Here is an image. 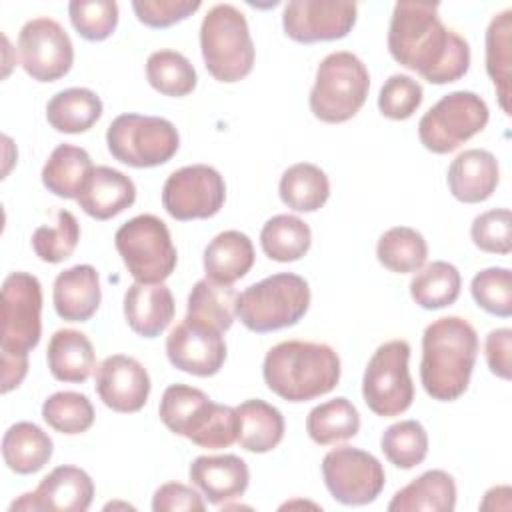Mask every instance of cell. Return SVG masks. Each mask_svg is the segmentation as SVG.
I'll use <instances>...</instances> for the list:
<instances>
[{"label": "cell", "instance_id": "obj_1", "mask_svg": "<svg viewBox=\"0 0 512 512\" xmlns=\"http://www.w3.org/2000/svg\"><path fill=\"white\" fill-rule=\"evenodd\" d=\"M388 50L400 66L438 86L460 80L470 68L468 42L442 24L438 4L430 2H396Z\"/></svg>", "mask_w": 512, "mask_h": 512}, {"label": "cell", "instance_id": "obj_2", "mask_svg": "<svg viewBox=\"0 0 512 512\" xmlns=\"http://www.w3.org/2000/svg\"><path fill=\"white\" fill-rule=\"evenodd\" d=\"M478 356V334L460 316H444L426 326L422 334L420 380L426 394L440 402L460 398Z\"/></svg>", "mask_w": 512, "mask_h": 512}, {"label": "cell", "instance_id": "obj_3", "mask_svg": "<svg viewBox=\"0 0 512 512\" xmlns=\"http://www.w3.org/2000/svg\"><path fill=\"white\" fill-rule=\"evenodd\" d=\"M42 286L34 274L12 272L2 282V394L28 374V352L42 336Z\"/></svg>", "mask_w": 512, "mask_h": 512}, {"label": "cell", "instance_id": "obj_4", "mask_svg": "<svg viewBox=\"0 0 512 512\" xmlns=\"http://www.w3.org/2000/svg\"><path fill=\"white\" fill-rule=\"evenodd\" d=\"M266 386L288 402H306L332 392L340 380V358L320 342L286 340L266 352Z\"/></svg>", "mask_w": 512, "mask_h": 512}, {"label": "cell", "instance_id": "obj_5", "mask_svg": "<svg viewBox=\"0 0 512 512\" xmlns=\"http://www.w3.org/2000/svg\"><path fill=\"white\" fill-rule=\"evenodd\" d=\"M158 414L170 432L188 438L200 448H228L238 440L240 422L236 408L212 402L206 392L194 386H168Z\"/></svg>", "mask_w": 512, "mask_h": 512}, {"label": "cell", "instance_id": "obj_6", "mask_svg": "<svg viewBox=\"0 0 512 512\" xmlns=\"http://www.w3.org/2000/svg\"><path fill=\"white\" fill-rule=\"evenodd\" d=\"M310 306L308 282L292 272L272 274L250 284L236 296V316L256 332L266 334L294 326Z\"/></svg>", "mask_w": 512, "mask_h": 512}, {"label": "cell", "instance_id": "obj_7", "mask_svg": "<svg viewBox=\"0 0 512 512\" xmlns=\"http://www.w3.org/2000/svg\"><path fill=\"white\" fill-rule=\"evenodd\" d=\"M206 70L220 82H238L252 72L254 44L246 16L232 4H216L200 26Z\"/></svg>", "mask_w": 512, "mask_h": 512}, {"label": "cell", "instance_id": "obj_8", "mask_svg": "<svg viewBox=\"0 0 512 512\" xmlns=\"http://www.w3.org/2000/svg\"><path fill=\"white\" fill-rule=\"evenodd\" d=\"M368 90L370 74L364 62L346 50L332 52L318 64L310 110L326 124H342L358 114Z\"/></svg>", "mask_w": 512, "mask_h": 512}, {"label": "cell", "instance_id": "obj_9", "mask_svg": "<svg viewBox=\"0 0 512 512\" xmlns=\"http://www.w3.org/2000/svg\"><path fill=\"white\" fill-rule=\"evenodd\" d=\"M114 244L136 282L162 284L176 268L178 254L168 226L154 214H140L124 222Z\"/></svg>", "mask_w": 512, "mask_h": 512}, {"label": "cell", "instance_id": "obj_10", "mask_svg": "<svg viewBox=\"0 0 512 512\" xmlns=\"http://www.w3.org/2000/svg\"><path fill=\"white\" fill-rule=\"evenodd\" d=\"M110 154L132 168L166 164L180 146L176 126L160 116L120 114L106 130Z\"/></svg>", "mask_w": 512, "mask_h": 512}, {"label": "cell", "instance_id": "obj_11", "mask_svg": "<svg viewBox=\"0 0 512 512\" xmlns=\"http://www.w3.org/2000/svg\"><path fill=\"white\" fill-rule=\"evenodd\" d=\"M488 118V106L476 92L456 90L442 96L420 118L418 138L426 150L448 154L482 132Z\"/></svg>", "mask_w": 512, "mask_h": 512}, {"label": "cell", "instance_id": "obj_12", "mask_svg": "<svg viewBox=\"0 0 512 512\" xmlns=\"http://www.w3.org/2000/svg\"><path fill=\"white\" fill-rule=\"evenodd\" d=\"M410 344L390 340L376 348L362 378V396L366 406L382 416H400L412 406L414 384L408 370Z\"/></svg>", "mask_w": 512, "mask_h": 512}, {"label": "cell", "instance_id": "obj_13", "mask_svg": "<svg viewBox=\"0 0 512 512\" xmlns=\"http://www.w3.org/2000/svg\"><path fill=\"white\" fill-rule=\"evenodd\" d=\"M322 476L332 498L346 506L374 502L386 484L380 460L352 446L330 450L322 460Z\"/></svg>", "mask_w": 512, "mask_h": 512}, {"label": "cell", "instance_id": "obj_14", "mask_svg": "<svg viewBox=\"0 0 512 512\" xmlns=\"http://www.w3.org/2000/svg\"><path fill=\"white\" fill-rule=\"evenodd\" d=\"M226 200V184L220 172L206 164H192L174 170L162 188L164 210L180 220L212 218Z\"/></svg>", "mask_w": 512, "mask_h": 512}, {"label": "cell", "instance_id": "obj_15", "mask_svg": "<svg viewBox=\"0 0 512 512\" xmlns=\"http://www.w3.org/2000/svg\"><path fill=\"white\" fill-rule=\"evenodd\" d=\"M22 68L38 82H54L66 76L74 62V46L68 32L52 18L28 20L18 34Z\"/></svg>", "mask_w": 512, "mask_h": 512}, {"label": "cell", "instance_id": "obj_16", "mask_svg": "<svg viewBox=\"0 0 512 512\" xmlns=\"http://www.w3.org/2000/svg\"><path fill=\"white\" fill-rule=\"evenodd\" d=\"M354 2L292 0L284 6L282 26L288 38L300 44L340 40L356 24Z\"/></svg>", "mask_w": 512, "mask_h": 512}, {"label": "cell", "instance_id": "obj_17", "mask_svg": "<svg viewBox=\"0 0 512 512\" xmlns=\"http://www.w3.org/2000/svg\"><path fill=\"white\" fill-rule=\"evenodd\" d=\"M166 356L182 372L214 376L224 366L226 342L218 328L186 314L166 338Z\"/></svg>", "mask_w": 512, "mask_h": 512}, {"label": "cell", "instance_id": "obj_18", "mask_svg": "<svg viewBox=\"0 0 512 512\" xmlns=\"http://www.w3.org/2000/svg\"><path fill=\"white\" fill-rule=\"evenodd\" d=\"M94 498L92 478L76 466H58L42 478L34 492L22 494L12 502L10 512H84Z\"/></svg>", "mask_w": 512, "mask_h": 512}, {"label": "cell", "instance_id": "obj_19", "mask_svg": "<svg viewBox=\"0 0 512 512\" xmlns=\"http://www.w3.org/2000/svg\"><path fill=\"white\" fill-rule=\"evenodd\" d=\"M96 392L114 412L130 414L144 408L150 394V376L132 356L112 354L96 368Z\"/></svg>", "mask_w": 512, "mask_h": 512}, {"label": "cell", "instance_id": "obj_20", "mask_svg": "<svg viewBox=\"0 0 512 512\" xmlns=\"http://www.w3.org/2000/svg\"><path fill=\"white\" fill-rule=\"evenodd\" d=\"M192 484L210 504H226L238 500L250 482L248 464L234 454L198 456L188 470Z\"/></svg>", "mask_w": 512, "mask_h": 512}, {"label": "cell", "instance_id": "obj_21", "mask_svg": "<svg viewBox=\"0 0 512 512\" xmlns=\"http://www.w3.org/2000/svg\"><path fill=\"white\" fill-rule=\"evenodd\" d=\"M448 188L452 196L464 204H478L488 200L498 182V160L492 152L482 148H470L460 152L448 168Z\"/></svg>", "mask_w": 512, "mask_h": 512}, {"label": "cell", "instance_id": "obj_22", "mask_svg": "<svg viewBox=\"0 0 512 512\" xmlns=\"http://www.w3.org/2000/svg\"><path fill=\"white\" fill-rule=\"evenodd\" d=\"M76 200L90 218L110 220L134 204L136 186L124 172L110 166H96Z\"/></svg>", "mask_w": 512, "mask_h": 512}, {"label": "cell", "instance_id": "obj_23", "mask_svg": "<svg viewBox=\"0 0 512 512\" xmlns=\"http://www.w3.org/2000/svg\"><path fill=\"white\" fill-rule=\"evenodd\" d=\"M52 300L56 314L66 322L90 320L102 300L100 276L90 264H76L54 280Z\"/></svg>", "mask_w": 512, "mask_h": 512}, {"label": "cell", "instance_id": "obj_24", "mask_svg": "<svg viewBox=\"0 0 512 512\" xmlns=\"http://www.w3.org/2000/svg\"><path fill=\"white\" fill-rule=\"evenodd\" d=\"M174 312V296L164 284L134 282L124 294V318L144 338L160 336L170 326Z\"/></svg>", "mask_w": 512, "mask_h": 512}, {"label": "cell", "instance_id": "obj_25", "mask_svg": "<svg viewBox=\"0 0 512 512\" xmlns=\"http://www.w3.org/2000/svg\"><path fill=\"white\" fill-rule=\"evenodd\" d=\"M252 240L240 230H224L214 236L204 250L206 278L230 286L244 278L254 266Z\"/></svg>", "mask_w": 512, "mask_h": 512}, {"label": "cell", "instance_id": "obj_26", "mask_svg": "<svg viewBox=\"0 0 512 512\" xmlns=\"http://www.w3.org/2000/svg\"><path fill=\"white\" fill-rule=\"evenodd\" d=\"M46 360L56 380L72 384L86 382L96 364L92 342L86 334L72 328H62L52 334Z\"/></svg>", "mask_w": 512, "mask_h": 512}, {"label": "cell", "instance_id": "obj_27", "mask_svg": "<svg viewBox=\"0 0 512 512\" xmlns=\"http://www.w3.org/2000/svg\"><path fill=\"white\" fill-rule=\"evenodd\" d=\"M456 508V482L444 470H428L398 490L390 512H452Z\"/></svg>", "mask_w": 512, "mask_h": 512}, {"label": "cell", "instance_id": "obj_28", "mask_svg": "<svg viewBox=\"0 0 512 512\" xmlns=\"http://www.w3.org/2000/svg\"><path fill=\"white\" fill-rule=\"evenodd\" d=\"M52 438L32 422L12 424L2 438V458L16 474H34L52 458Z\"/></svg>", "mask_w": 512, "mask_h": 512}, {"label": "cell", "instance_id": "obj_29", "mask_svg": "<svg viewBox=\"0 0 512 512\" xmlns=\"http://www.w3.org/2000/svg\"><path fill=\"white\" fill-rule=\"evenodd\" d=\"M238 412V444L256 454L274 450L284 438V416L272 404L252 398L236 406Z\"/></svg>", "mask_w": 512, "mask_h": 512}, {"label": "cell", "instance_id": "obj_30", "mask_svg": "<svg viewBox=\"0 0 512 512\" xmlns=\"http://www.w3.org/2000/svg\"><path fill=\"white\" fill-rule=\"evenodd\" d=\"M102 116V100L88 88H68L54 94L46 106L48 124L64 134L90 130Z\"/></svg>", "mask_w": 512, "mask_h": 512}, {"label": "cell", "instance_id": "obj_31", "mask_svg": "<svg viewBox=\"0 0 512 512\" xmlns=\"http://www.w3.org/2000/svg\"><path fill=\"white\" fill-rule=\"evenodd\" d=\"M90 154L72 144H58L42 168V184L60 198H78L92 172Z\"/></svg>", "mask_w": 512, "mask_h": 512}, {"label": "cell", "instance_id": "obj_32", "mask_svg": "<svg viewBox=\"0 0 512 512\" xmlns=\"http://www.w3.org/2000/svg\"><path fill=\"white\" fill-rule=\"evenodd\" d=\"M278 192L288 208L296 212H316L330 196V180L320 166L298 162L282 174Z\"/></svg>", "mask_w": 512, "mask_h": 512}, {"label": "cell", "instance_id": "obj_33", "mask_svg": "<svg viewBox=\"0 0 512 512\" xmlns=\"http://www.w3.org/2000/svg\"><path fill=\"white\" fill-rule=\"evenodd\" d=\"M510 50H512V10L496 14L486 30V72L494 82L504 114L510 116Z\"/></svg>", "mask_w": 512, "mask_h": 512}, {"label": "cell", "instance_id": "obj_34", "mask_svg": "<svg viewBox=\"0 0 512 512\" xmlns=\"http://www.w3.org/2000/svg\"><path fill=\"white\" fill-rule=\"evenodd\" d=\"M360 430V414L348 398H334L314 406L306 418L308 436L320 444L330 446L350 440Z\"/></svg>", "mask_w": 512, "mask_h": 512}, {"label": "cell", "instance_id": "obj_35", "mask_svg": "<svg viewBox=\"0 0 512 512\" xmlns=\"http://www.w3.org/2000/svg\"><path fill=\"white\" fill-rule=\"evenodd\" d=\"M260 244L270 260L294 262L310 250L312 232L302 218L292 214H278L262 226Z\"/></svg>", "mask_w": 512, "mask_h": 512}, {"label": "cell", "instance_id": "obj_36", "mask_svg": "<svg viewBox=\"0 0 512 512\" xmlns=\"http://www.w3.org/2000/svg\"><path fill=\"white\" fill-rule=\"evenodd\" d=\"M462 278L454 264L436 260L424 266L410 280V296L424 310H438L454 304L460 296Z\"/></svg>", "mask_w": 512, "mask_h": 512}, {"label": "cell", "instance_id": "obj_37", "mask_svg": "<svg viewBox=\"0 0 512 512\" xmlns=\"http://www.w3.org/2000/svg\"><path fill=\"white\" fill-rule=\"evenodd\" d=\"M376 256L378 262L390 272H418L428 258V244L418 230L408 226H394L380 236Z\"/></svg>", "mask_w": 512, "mask_h": 512}, {"label": "cell", "instance_id": "obj_38", "mask_svg": "<svg viewBox=\"0 0 512 512\" xmlns=\"http://www.w3.org/2000/svg\"><path fill=\"white\" fill-rule=\"evenodd\" d=\"M236 296L232 286L216 284L208 278L198 280L188 294L186 314L226 332L236 318Z\"/></svg>", "mask_w": 512, "mask_h": 512}, {"label": "cell", "instance_id": "obj_39", "mask_svg": "<svg viewBox=\"0 0 512 512\" xmlns=\"http://www.w3.org/2000/svg\"><path fill=\"white\" fill-rule=\"evenodd\" d=\"M148 84L172 98H182L196 88V70L190 60L176 50H156L146 60Z\"/></svg>", "mask_w": 512, "mask_h": 512}, {"label": "cell", "instance_id": "obj_40", "mask_svg": "<svg viewBox=\"0 0 512 512\" xmlns=\"http://www.w3.org/2000/svg\"><path fill=\"white\" fill-rule=\"evenodd\" d=\"M380 450L396 468L410 470L428 454V434L416 420H400L388 426L380 438Z\"/></svg>", "mask_w": 512, "mask_h": 512}, {"label": "cell", "instance_id": "obj_41", "mask_svg": "<svg viewBox=\"0 0 512 512\" xmlns=\"http://www.w3.org/2000/svg\"><path fill=\"white\" fill-rule=\"evenodd\" d=\"M42 418L60 434H82L94 424V406L80 392H56L44 400Z\"/></svg>", "mask_w": 512, "mask_h": 512}, {"label": "cell", "instance_id": "obj_42", "mask_svg": "<svg viewBox=\"0 0 512 512\" xmlns=\"http://www.w3.org/2000/svg\"><path fill=\"white\" fill-rule=\"evenodd\" d=\"M80 240V224L70 210H58L54 226H40L32 234V248L42 262L58 264L70 258Z\"/></svg>", "mask_w": 512, "mask_h": 512}, {"label": "cell", "instance_id": "obj_43", "mask_svg": "<svg viewBox=\"0 0 512 512\" xmlns=\"http://www.w3.org/2000/svg\"><path fill=\"white\" fill-rule=\"evenodd\" d=\"M68 14L74 30L90 42L106 40L118 24V4L114 0H72Z\"/></svg>", "mask_w": 512, "mask_h": 512}, {"label": "cell", "instance_id": "obj_44", "mask_svg": "<svg viewBox=\"0 0 512 512\" xmlns=\"http://www.w3.org/2000/svg\"><path fill=\"white\" fill-rule=\"evenodd\" d=\"M474 302L488 314L508 318L512 314V274L508 268L480 270L470 284Z\"/></svg>", "mask_w": 512, "mask_h": 512}, {"label": "cell", "instance_id": "obj_45", "mask_svg": "<svg viewBox=\"0 0 512 512\" xmlns=\"http://www.w3.org/2000/svg\"><path fill=\"white\" fill-rule=\"evenodd\" d=\"M420 82L408 74H392L380 88L378 108L390 120H408L422 104Z\"/></svg>", "mask_w": 512, "mask_h": 512}, {"label": "cell", "instance_id": "obj_46", "mask_svg": "<svg viewBox=\"0 0 512 512\" xmlns=\"http://www.w3.org/2000/svg\"><path fill=\"white\" fill-rule=\"evenodd\" d=\"M472 242L490 254H508L512 250V216L508 208H494L474 218L470 226Z\"/></svg>", "mask_w": 512, "mask_h": 512}, {"label": "cell", "instance_id": "obj_47", "mask_svg": "<svg viewBox=\"0 0 512 512\" xmlns=\"http://www.w3.org/2000/svg\"><path fill=\"white\" fill-rule=\"evenodd\" d=\"M202 4L198 0H134L132 10L150 28H168L192 16Z\"/></svg>", "mask_w": 512, "mask_h": 512}, {"label": "cell", "instance_id": "obj_48", "mask_svg": "<svg viewBox=\"0 0 512 512\" xmlns=\"http://www.w3.org/2000/svg\"><path fill=\"white\" fill-rule=\"evenodd\" d=\"M206 508L202 496L180 482H166L162 484L152 496V510L154 512H178V510H198Z\"/></svg>", "mask_w": 512, "mask_h": 512}, {"label": "cell", "instance_id": "obj_49", "mask_svg": "<svg viewBox=\"0 0 512 512\" xmlns=\"http://www.w3.org/2000/svg\"><path fill=\"white\" fill-rule=\"evenodd\" d=\"M486 362L492 374H496L498 378L510 380L512 376V330L510 328H496L492 332H488L486 336Z\"/></svg>", "mask_w": 512, "mask_h": 512}]
</instances>
